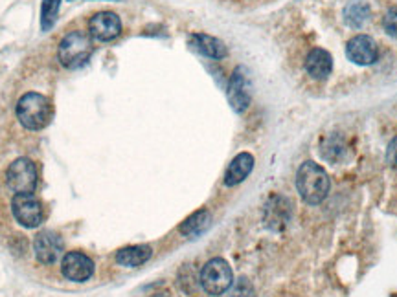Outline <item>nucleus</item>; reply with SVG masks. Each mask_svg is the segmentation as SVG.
<instances>
[{"label": "nucleus", "mask_w": 397, "mask_h": 297, "mask_svg": "<svg viewBox=\"0 0 397 297\" xmlns=\"http://www.w3.org/2000/svg\"><path fill=\"white\" fill-rule=\"evenodd\" d=\"M254 169V156L250 153H239L236 158L232 160L228 169L225 173V184L228 187L237 186L247 178Z\"/></svg>", "instance_id": "nucleus-13"}, {"label": "nucleus", "mask_w": 397, "mask_h": 297, "mask_svg": "<svg viewBox=\"0 0 397 297\" xmlns=\"http://www.w3.org/2000/svg\"><path fill=\"white\" fill-rule=\"evenodd\" d=\"M228 101L232 108L236 112H245L250 105V90H248V77L247 70L243 66H237L228 83Z\"/></svg>", "instance_id": "nucleus-10"}, {"label": "nucleus", "mask_w": 397, "mask_h": 297, "mask_svg": "<svg viewBox=\"0 0 397 297\" xmlns=\"http://www.w3.org/2000/svg\"><path fill=\"white\" fill-rule=\"evenodd\" d=\"M6 184L15 195H28L37 187V167L30 158H17L6 171Z\"/></svg>", "instance_id": "nucleus-5"}, {"label": "nucleus", "mask_w": 397, "mask_h": 297, "mask_svg": "<svg viewBox=\"0 0 397 297\" xmlns=\"http://www.w3.org/2000/svg\"><path fill=\"white\" fill-rule=\"evenodd\" d=\"M151 297H169V296H167V294H155V296Z\"/></svg>", "instance_id": "nucleus-24"}, {"label": "nucleus", "mask_w": 397, "mask_h": 297, "mask_svg": "<svg viewBox=\"0 0 397 297\" xmlns=\"http://www.w3.org/2000/svg\"><path fill=\"white\" fill-rule=\"evenodd\" d=\"M342 153L344 147L338 144V142H328L322 151V156L324 158H328L329 162H337V160L342 158Z\"/></svg>", "instance_id": "nucleus-21"}, {"label": "nucleus", "mask_w": 397, "mask_h": 297, "mask_svg": "<svg viewBox=\"0 0 397 297\" xmlns=\"http://www.w3.org/2000/svg\"><path fill=\"white\" fill-rule=\"evenodd\" d=\"M307 74L315 79H326L333 70V57L331 53L322 48L311 50V53L306 59Z\"/></svg>", "instance_id": "nucleus-14"}, {"label": "nucleus", "mask_w": 397, "mask_h": 297, "mask_svg": "<svg viewBox=\"0 0 397 297\" xmlns=\"http://www.w3.org/2000/svg\"><path fill=\"white\" fill-rule=\"evenodd\" d=\"M230 297H254V290L252 287L248 285L247 279H239V281L234 285V288H232Z\"/></svg>", "instance_id": "nucleus-22"}, {"label": "nucleus", "mask_w": 397, "mask_h": 297, "mask_svg": "<svg viewBox=\"0 0 397 297\" xmlns=\"http://www.w3.org/2000/svg\"><path fill=\"white\" fill-rule=\"evenodd\" d=\"M17 119L28 131H43L54 116L52 101L39 92H26L17 101Z\"/></svg>", "instance_id": "nucleus-1"}, {"label": "nucleus", "mask_w": 397, "mask_h": 297, "mask_svg": "<svg viewBox=\"0 0 397 297\" xmlns=\"http://www.w3.org/2000/svg\"><path fill=\"white\" fill-rule=\"evenodd\" d=\"M11 213L24 228H37L43 222V204L33 193L28 195H13L11 198Z\"/></svg>", "instance_id": "nucleus-6"}, {"label": "nucleus", "mask_w": 397, "mask_h": 297, "mask_svg": "<svg viewBox=\"0 0 397 297\" xmlns=\"http://www.w3.org/2000/svg\"><path fill=\"white\" fill-rule=\"evenodd\" d=\"M331 187L328 173L315 162H304L296 173V189L306 204L317 206L326 200Z\"/></svg>", "instance_id": "nucleus-2"}, {"label": "nucleus", "mask_w": 397, "mask_h": 297, "mask_svg": "<svg viewBox=\"0 0 397 297\" xmlns=\"http://www.w3.org/2000/svg\"><path fill=\"white\" fill-rule=\"evenodd\" d=\"M89 33L94 41L109 43V41L120 37L122 21L114 11H98L89 19Z\"/></svg>", "instance_id": "nucleus-7"}, {"label": "nucleus", "mask_w": 397, "mask_h": 297, "mask_svg": "<svg viewBox=\"0 0 397 297\" xmlns=\"http://www.w3.org/2000/svg\"><path fill=\"white\" fill-rule=\"evenodd\" d=\"M94 46H92V37L89 32L83 30H74L68 32L65 37L59 41L57 46V59L59 63L68 70H75L91 59Z\"/></svg>", "instance_id": "nucleus-3"}, {"label": "nucleus", "mask_w": 397, "mask_h": 297, "mask_svg": "<svg viewBox=\"0 0 397 297\" xmlns=\"http://www.w3.org/2000/svg\"><path fill=\"white\" fill-rule=\"evenodd\" d=\"M190 43L198 53H203L210 59H223L228 53L223 41H219L217 37H212V35H206V33H194L190 37Z\"/></svg>", "instance_id": "nucleus-15"}, {"label": "nucleus", "mask_w": 397, "mask_h": 297, "mask_svg": "<svg viewBox=\"0 0 397 297\" xmlns=\"http://www.w3.org/2000/svg\"><path fill=\"white\" fill-rule=\"evenodd\" d=\"M210 224V213L206 209H198L194 215H190L186 220H184L181 226H178V231L186 237H195V235L203 233L204 229L208 228Z\"/></svg>", "instance_id": "nucleus-18"}, {"label": "nucleus", "mask_w": 397, "mask_h": 297, "mask_svg": "<svg viewBox=\"0 0 397 297\" xmlns=\"http://www.w3.org/2000/svg\"><path fill=\"white\" fill-rule=\"evenodd\" d=\"M61 274L72 282H85L94 276V260L81 251H68L61 262Z\"/></svg>", "instance_id": "nucleus-8"}, {"label": "nucleus", "mask_w": 397, "mask_h": 297, "mask_svg": "<svg viewBox=\"0 0 397 297\" xmlns=\"http://www.w3.org/2000/svg\"><path fill=\"white\" fill-rule=\"evenodd\" d=\"M153 249L151 246L138 245V246H127V248L118 249L116 253V262L125 268H138V266L145 265L151 259Z\"/></svg>", "instance_id": "nucleus-16"}, {"label": "nucleus", "mask_w": 397, "mask_h": 297, "mask_svg": "<svg viewBox=\"0 0 397 297\" xmlns=\"http://www.w3.org/2000/svg\"><path fill=\"white\" fill-rule=\"evenodd\" d=\"M61 0H43L41 2V17H39V24H41V32H50L57 22L59 15Z\"/></svg>", "instance_id": "nucleus-19"}, {"label": "nucleus", "mask_w": 397, "mask_h": 297, "mask_svg": "<svg viewBox=\"0 0 397 297\" xmlns=\"http://www.w3.org/2000/svg\"><path fill=\"white\" fill-rule=\"evenodd\" d=\"M370 19V6L362 0H353L344 8V21L351 28H360Z\"/></svg>", "instance_id": "nucleus-17"}, {"label": "nucleus", "mask_w": 397, "mask_h": 297, "mask_svg": "<svg viewBox=\"0 0 397 297\" xmlns=\"http://www.w3.org/2000/svg\"><path fill=\"white\" fill-rule=\"evenodd\" d=\"M290 218V204L284 197H273L265 206V224L273 229H284Z\"/></svg>", "instance_id": "nucleus-12"}, {"label": "nucleus", "mask_w": 397, "mask_h": 297, "mask_svg": "<svg viewBox=\"0 0 397 297\" xmlns=\"http://www.w3.org/2000/svg\"><path fill=\"white\" fill-rule=\"evenodd\" d=\"M33 251H35V257H37L41 265H54L63 255V239L57 233H54V231L44 229V231L35 235Z\"/></svg>", "instance_id": "nucleus-9"}, {"label": "nucleus", "mask_w": 397, "mask_h": 297, "mask_svg": "<svg viewBox=\"0 0 397 297\" xmlns=\"http://www.w3.org/2000/svg\"><path fill=\"white\" fill-rule=\"evenodd\" d=\"M346 55L349 61L360 66H368L373 64L379 57V50H377L376 41L368 35H355L346 46Z\"/></svg>", "instance_id": "nucleus-11"}, {"label": "nucleus", "mask_w": 397, "mask_h": 297, "mask_svg": "<svg viewBox=\"0 0 397 297\" xmlns=\"http://www.w3.org/2000/svg\"><path fill=\"white\" fill-rule=\"evenodd\" d=\"M382 26H385L388 35L397 39V8H390L387 11V15L382 19Z\"/></svg>", "instance_id": "nucleus-20"}, {"label": "nucleus", "mask_w": 397, "mask_h": 297, "mask_svg": "<svg viewBox=\"0 0 397 297\" xmlns=\"http://www.w3.org/2000/svg\"><path fill=\"white\" fill-rule=\"evenodd\" d=\"M198 281L208 296H223L232 287L234 274H232L230 265L225 259L215 257L203 266Z\"/></svg>", "instance_id": "nucleus-4"}, {"label": "nucleus", "mask_w": 397, "mask_h": 297, "mask_svg": "<svg viewBox=\"0 0 397 297\" xmlns=\"http://www.w3.org/2000/svg\"><path fill=\"white\" fill-rule=\"evenodd\" d=\"M387 162L397 169V136L390 142L387 148Z\"/></svg>", "instance_id": "nucleus-23"}]
</instances>
